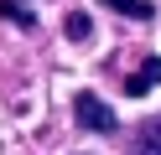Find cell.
Segmentation results:
<instances>
[{
	"label": "cell",
	"instance_id": "1",
	"mask_svg": "<svg viewBox=\"0 0 161 155\" xmlns=\"http://www.w3.org/2000/svg\"><path fill=\"white\" fill-rule=\"evenodd\" d=\"M73 119H78V129H88V134H114V109H109L104 98H94V93H73Z\"/></svg>",
	"mask_w": 161,
	"mask_h": 155
},
{
	"label": "cell",
	"instance_id": "2",
	"mask_svg": "<svg viewBox=\"0 0 161 155\" xmlns=\"http://www.w3.org/2000/svg\"><path fill=\"white\" fill-rule=\"evenodd\" d=\"M156 83H161V57H146V62L125 78V93H130V98H146V88H156Z\"/></svg>",
	"mask_w": 161,
	"mask_h": 155
},
{
	"label": "cell",
	"instance_id": "3",
	"mask_svg": "<svg viewBox=\"0 0 161 155\" xmlns=\"http://www.w3.org/2000/svg\"><path fill=\"white\" fill-rule=\"evenodd\" d=\"M130 155H161V119H151V124H140V129H135Z\"/></svg>",
	"mask_w": 161,
	"mask_h": 155
},
{
	"label": "cell",
	"instance_id": "4",
	"mask_svg": "<svg viewBox=\"0 0 161 155\" xmlns=\"http://www.w3.org/2000/svg\"><path fill=\"white\" fill-rule=\"evenodd\" d=\"M99 5L119 10L125 21H151V16H156V5H151V0H99Z\"/></svg>",
	"mask_w": 161,
	"mask_h": 155
},
{
	"label": "cell",
	"instance_id": "5",
	"mask_svg": "<svg viewBox=\"0 0 161 155\" xmlns=\"http://www.w3.org/2000/svg\"><path fill=\"white\" fill-rule=\"evenodd\" d=\"M0 16L11 21V26H21V31H31V26H36V16H31V10H21L16 0H0Z\"/></svg>",
	"mask_w": 161,
	"mask_h": 155
},
{
	"label": "cell",
	"instance_id": "6",
	"mask_svg": "<svg viewBox=\"0 0 161 155\" xmlns=\"http://www.w3.org/2000/svg\"><path fill=\"white\" fill-rule=\"evenodd\" d=\"M88 31H94V21H88L83 10H73V16H68V36H73V41H88Z\"/></svg>",
	"mask_w": 161,
	"mask_h": 155
}]
</instances>
